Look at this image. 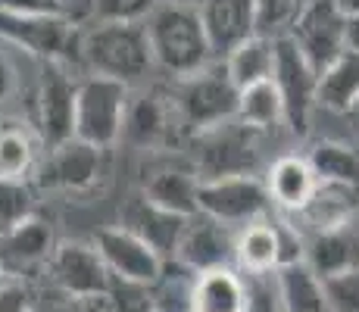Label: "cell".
I'll list each match as a JSON object with an SVG mask.
<instances>
[{
  "label": "cell",
  "instance_id": "1",
  "mask_svg": "<svg viewBox=\"0 0 359 312\" xmlns=\"http://www.w3.org/2000/svg\"><path fill=\"white\" fill-rule=\"evenodd\" d=\"M144 32H147L154 66L169 72L175 81L200 72L216 60L200 22L197 4L191 0H160L154 13L144 19Z\"/></svg>",
  "mask_w": 359,
  "mask_h": 312
},
{
  "label": "cell",
  "instance_id": "2",
  "mask_svg": "<svg viewBox=\"0 0 359 312\" xmlns=\"http://www.w3.org/2000/svg\"><path fill=\"white\" fill-rule=\"evenodd\" d=\"M79 57L91 75L135 88L154 69L144 22H94L79 41Z\"/></svg>",
  "mask_w": 359,
  "mask_h": 312
},
{
  "label": "cell",
  "instance_id": "3",
  "mask_svg": "<svg viewBox=\"0 0 359 312\" xmlns=\"http://www.w3.org/2000/svg\"><path fill=\"white\" fill-rule=\"evenodd\" d=\"M238 94L241 91L231 85L222 60H212L200 72L175 81L172 107H175L178 125H184L191 135H200V131L231 122L238 109Z\"/></svg>",
  "mask_w": 359,
  "mask_h": 312
},
{
  "label": "cell",
  "instance_id": "4",
  "mask_svg": "<svg viewBox=\"0 0 359 312\" xmlns=\"http://www.w3.org/2000/svg\"><path fill=\"white\" fill-rule=\"evenodd\" d=\"M131 100V88L119 81L85 75L75 88V125L72 137L85 141L97 150H109L122 141V125H126Z\"/></svg>",
  "mask_w": 359,
  "mask_h": 312
},
{
  "label": "cell",
  "instance_id": "5",
  "mask_svg": "<svg viewBox=\"0 0 359 312\" xmlns=\"http://www.w3.org/2000/svg\"><path fill=\"white\" fill-rule=\"evenodd\" d=\"M259 131H250L238 119L219 125V128L194 135V172L200 182L231 175H253L259 159Z\"/></svg>",
  "mask_w": 359,
  "mask_h": 312
},
{
  "label": "cell",
  "instance_id": "6",
  "mask_svg": "<svg viewBox=\"0 0 359 312\" xmlns=\"http://www.w3.org/2000/svg\"><path fill=\"white\" fill-rule=\"evenodd\" d=\"M107 150H97L85 141H66L60 147L44 150V159L38 163L34 184L44 191H60L69 197H88L97 191V184L107 175Z\"/></svg>",
  "mask_w": 359,
  "mask_h": 312
},
{
  "label": "cell",
  "instance_id": "7",
  "mask_svg": "<svg viewBox=\"0 0 359 312\" xmlns=\"http://www.w3.org/2000/svg\"><path fill=\"white\" fill-rule=\"evenodd\" d=\"M197 212L229 228H247L250 222H259L272 212V200L257 175L210 178L197 187Z\"/></svg>",
  "mask_w": 359,
  "mask_h": 312
},
{
  "label": "cell",
  "instance_id": "8",
  "mask_svg": "<svg viewBox=\"0 0 359 312\" xmlns=\"http://www.w3.org/2000/svg\"><path fill=\"white\" fill-rule=\"evenodd\" d=\"M44 272L57 294L72 297V300H94V297L113 294V278L94 240H57Z\"/></svg>",
  "mask_w": 359,
  "mask_h": 312
},
{
  "label": "cell",
  "instance_id": "9",
  "mask_svg": "<svg viewBox=\"0 0 359 312\" xmlns=\"http://www.w3.org/2000/svg\"><path fill=\"white\" fill-rule=\"evenodd\" d=\"M285 38L300 50L309 69L322 75L347 50V16H341V10L331 0H306L303 13Z\"/></svg>",
  "mask_w": 359,
  "mask_h": 312
},
{
  "label": "cell",
  "instance_id": "10",
  "mask_svg": "<svg viewBox=\"0 0 359 312\" xmlns=\"http://www.w3.org/2000/svg\"><path fill=\"white\" fill-rule=\"evenodd\" d=\"M0 41L22 47L41 62H66L79 57L81 34L69 16H10L0 13Z\"/></svg>",
  "mask_w": 359,
  "mask_h": 312
},
{
  "label": "cell",
  "instance_id": "11",
  "mask_svg": "<svg viewBox=\"0 0 359 312\" xmlns=\"http://www.w3.org/2000/svg\"><path fill=\"white\" fill-rule=\"evenodd\" d=\"M75 88L79 81L66 72L63 62H44L34 94V135L41 137L44 150L72 141L75 125Z\"/></svg>",
  "mask_w": 359,
  "mask_h": 312
},
{
  "label": "cell",
  "instance_id": "12",
  "mask_svg": "<svg viewBox=\"0 0 359 312\" xmlns=\"http://www.w3.org/2000/svg\"><path fill=\"white\" fill-rule=\"evenodd\" d=\"M316 81L319 75L309 69V62L300 57V50L287 38H275V69L272 85L285 107V125L294 135H306L309 119L316 109Z\"/></svg>",
  "mask_w": 359,
  "mask_h": 312
},
{
  "label": "cell",
  "instance_id": "13",
  "mask_svg": "<svg viewBox=\"0 0 359 312\" xmlns=\"http://www.w3.org/2000/svg\"><path fill=\"white\" fill-rule=\"evenodd\" d=\"M94 247H97L109 278L116 284H128V287H150L165 266L141 238H135L122 225L100 228Z\"/></svg>",
  "mask_w": 359,
  "mask_h": 312
},
{
  "label": "cell",
  "instance_id": "14",
  "mask_svg": "<svg viewBox=\"0 0 359 312\" xmlns=\"http://www.w3.org/2000/svg\"><path fill=\"white\" fill-rule=\"evenodd\" d=\"M234 240H238L234 228L197 212V216H191L188 225H184V234H182V240H178L175 259L172 262L184 266L194 275L212 272V269H231L234 266Z\"/></svg>",
  "mask_w": 359,
  "mask_h": 312
},
{
  "label": "cell",
  "instance_id": "15",
  "mask_svg": "<svg viewBox=\"0 0 359 312\" xmlns=\"http://www.w3.org/2000/svg\"><path fill=\"white\" fill-rule=\"evenodd\" d=\"M57 238H53L50 219L34 212L6 234H0V275L13 278H32L47 266Z\"/></svg>",
  "mask_w": 359,
  "mask_h": 312
},
{
  "label": "cell",
  "instance_id": "16",
  "mask_svg": "<svg viewBox=\"0 0 359 312\" xmlns=\"http://www.w3.org/2000/svg\"><path fill=\"white\" fill-rule=\"evenodd\" d=\"M119 225L135 234V238H141L163 262H172L188 219L175 216V212L163 210V206H156V203H150V200L137 191V194H131L126 200V206H122Z\"/></svg>",
  "mask_w": 359,
  "mask_h": 312
},
{
  "label": "cell",
  "instance_id": "17",
  "mask_svg": "<svg viewBox=\"0 0 359 312\" xmlns=\"http://www.w3.org/2000/svg\"><path fill=\"white\" fill-rule=\"evenodd\" d=\"M206 41L216 60L257 34V4L253 0H197Z\"/></svg>",
  "mask_w": 359,
  "mask_h": 312
},
{
  "label": "cell",
  "instance_id": "18",
  "mask_svg": "<svg viewBox=\"0 0 359 312\" xmlns=\"http://www.w3.org/2000/svg\"><path fill=\"white\" fill-rule=\"evenodd\" d=\"M175 107L169 97H163L160 91H147L137 94L128 100V113L126 125H122V141L135 144L141 150H163L172 141L175 131Z\"/></svg>",
  "mask_w": 359,
  "mask_h": 312
},
{
  "label": "cell",
  "instance_id": "19",
  "mask_svg": "<svg viewBox=\"0 0 359 312\" xmlns=\"http://www.w3.org/2000/svg\"><path fill=\"white\" fill-rule=\"evenodd\" d=\"M359 210V194L347 191V187H334V184H316L309 203L300 212L287 216L297 228L303 231V238L319 231H331V228H344L353 225V216Z\"/></svg>",
  "mask_w": 359,
  "mask_h": 312
},
{
  "label": "cell",
  "instance_id": "20",
  "mask_svg": "<svg viewBox=\"0 0 359 312\" xmlns=\"http://www.w3.org/2000/svg\"><path fill=\"white\" fill-rule=\"evenodd\" d=\"M303 262L319 281L334 278L341 272L359 266V234L353 225L331 228V231H319L306 238V256Z\"/></svg>",
  "mask_w": 359,
  "mask_h": 312
},
{
  "label": "cell",
  "instance_id": "21",
  "mask_svg": "<svg viewBox=\"0 0 359 312\" xmlns=\"http://www.w3.org/2000/svg\"><path fill=\"white\" fill-rule=\"evenodd\" d=\"M262 184H266V194L275 210L285 212V216H294L309 203L319 182H316L306 156H278L269 165V175Z\"/></svg>",
  "mask_w": 359,
  "mask_h": 312
},
{
  "label": "cell",
  "instance_id": "22",
  "mask_svg": "<svg viewBox=\"0 0 359 312\" xmlns=\"http://www.w3.org/2000/svg\"><path fill=\"white\" fill-rule=\"evenodd\" d=\"M197 187L200 178L191 169H182V165H165V169H156L144 178L141 194L150 200V203L163 206V210L175 212V216H197Z\"/></svg>",
  "mask_w": 359,
  "mask_h": 312
},
{
  "label": "cell",
  "instance_id": "23",
  "mask_svg": "<svg viewBox=\"0 0 359 312\" xmlns=\"http://www.w3.org/2000/svg\"><path fill=\"white\" fill-rule=\"evenodd\" d=\"M41 137L25 122H0V178L10 182H32L41 163Z\"/></svg>",
  "mask_w": 359,
  "mask_h": 312
},
{
  "label": "cell",
  "instance_id": "24",
  "mask_svg": "<svg viewBox=\"0 0 359 312\" xmlns=\"http://www.w3.org/2000/svg\"><path fill=\"white\" fill-rule=\"evenodd\" d=\"M306 163L319 184L347 187L359 194V150L337 137H322L309 147Z\"/></svg>",
  "mask_w": 359,
  "mask_h": 312
},
{
  "label": "cell",
  "instance_id": "25",
  "mask_svg": "<svg viewBox=\"0 0 359 312\" xmlns=\"http://www.w3.org/2000/svg\"><path fill=\"white\" fill-rule=\"evenodd\" d=\"M359 103V50H344L316 81V107L353 113Z\"/></svg>",
  "mask_w": 359,
  "mask_h": 312
},
{
  "label": "cell",
  "instance_id": "26",
  "mask_svg": "<svg viewBox=\"0 0 359 312\" xmlns=\"http://www.w3.org/2000/svg\"><path fill=\"white\" fill-rule=\"evenodd\" d=\"M244 275H238L234 269H212L194 278L191 312H244Z\"/></svg>",
  "mask_w": 359,
  "mask_h": 312
},
{
  "label": "cell",
  "instance_id": "27",
  "mask_svg": "<svg viewBox=\"0 0 359 312\" xmlns=\"http://www.w3.org/2000/svg\"><path fill=\"white\" fill-rule=\"evenodd\" d=\"M222 66L229 72L231 85L238 91L253 88L259 81H272V69H275V38L266 34H253L244 44H238L231 53L222 57Z\"/></svg>",
  "mask_w": 359,
  "mask_h": 312
},
{
  "label": "cell",
  "instance_id": "28",
  "mask_svg": "<svg viewBox=\"0 0 359 312\" xmlns=\"http://www.w3.org/2000/svg\"><path fill=\"white\" fill-rule=\"evenodd\" d=\"M269 216L259 222H250L247 228L238 231V240H234V266L244 275H266L278 269V250H275V231H272Z\"/></svg>",
  "mask_w": 359,
  "mask_h": 312
},
{
  "label": "cell",
  "instance_id": "29",
  "mask_svg": "<svg viewBox=\"0 0 359 312\" xmlns=\"http://www.w3.org/2000/svg\"><path fill=\"white\" fill-rule=\"evenodd\" d=\"M275 281H278V294H281L285 312H328L322 281L309 272L306 262H297V266H287V269H275Z\"/></svg>",
  "mask_w": 359,
  "mask_h": 312
},
{
  "label": "cell",
  "instance_id": "30",
  "mask_svg": "<svg viewBox=\"0 0 359 312\" xmlns=\"http://www.w3.org/2000/svg\"><path fill=\"white\" fill-rule=\"evenodd\" d=\"M234 119L241 125H247L250 131H259V135H266L275 125L285 122V107H281V97L275 91L272 81H259L253 88H244L238 94Z\"/></svg>",
  "mask_w": 359,
  "mask_h": 312
},
{
  "label": "cell",
  "instance_id": "31",
  "mask_svg": "<svg viewBox=\"0 0 359 312\" xmlns=\"http://www.w3.org/2000/svg\"><path fill=\"white\" fill-rule=\"evenodd\" d=\"M194 272H188L178 262H165L160 278L150 287H144L147 294L150 312H191V294H194Z\"/></svg>",
  "mask_w": 359,
  "mask_h": 312
},
{
  "label": "cell",
  "instance_id": "32",
  "mask_svg": "<svg viewBox=\"0 0 359 312\" xmlns=\"http://www.w3.org/2000/svg\"><path fill=\"white\" fill-rule=\"evenodd\" d=\"M38 212V197H34L32 182H10L0 178V234L16 228L19 222Z\"/></svg>",
  "mask_w": 359,
  "mask_h": 312
},
{
  "label": "cell",
  "instance_id": "33",
  "mask_svg": "<svg viewBox=\"0 0 359 312\" xmlns=\"http://www.w3.org/2000/svg\"><path fill=\"white\" fill-rule=\"evenodd\" d=\"M257 4V34L285 38L303 13L306 0H253Z\"/></svg>",
  "mask_w": 359,
  "mask_h": 312
},
{
  "label": "cell",
  "instance_id": "34",
  "mask_svg": "<svg viewBox=\"0 0 359 312\" xmlns=\"http://www.w3.org/2000/svg\"><path fill=\"white\" fill-rule=\"evenodd\" d=\"M275 231V250H278V269L297 266L306 256V238L287 216H269Z\"/></svg>",
  "mask_w": 359,
  "mask_h": 312
},
{
  "label": "cell",
  "instance_id": "35",
  "mask_svg": "<svg viewBox=\"0 0 359 312\" xmlns=\"http://www.w3.org/2000/svg\"><path fill=\"white\" fill-rule=\"evenodd\" d=\"M328 312H359V266L322 281Z\"/></svg>",
  "mask_w": 359,
  "mask_h": 312
},
{
  "label": "cell",
  "instance_id": "36",
  "mask_svg": "<svg viewBox=\"0 0 359 312\" xmlns=\"http://www.w3.org/2000/svg\"><path fill=\"white\" fill-rule=\"evenodd\" d=\"M244 290H247L244 312H285V306H281V294H278V281H275V272L244 275Z\"/></svg>",
  "mask_w": 359,
  "mask_h": 312
},
{
  "label": "cell",
  "instance_id": "37",
  "mask_svg": "<svg viewBox=\"0 0 359 312\" xmlns=\"http://www.w3.org/2000/svg\"><path fill=\"white\" fill-rule=\"evenodd\" d=\"M41 294L32 278H13L0 275V312H34Z\"/></svg>",
  "mask_w": 359,
  "mask_h": 312
},
{
  "label": "cell",
  "instance_id": "38",
  "mask_svg": "<svg viewBox=\"0 0 359 312\" xmlns=\"http://www.w3.org/2000/svg\"><path fill=\"white\" fill-rule=\"evenodd\" d=\"M160 0H94L97 22H144Z\"/></svg>",
  "mask_w": 359,
  "mask_h": 312
},
{
  "label": "cell",
  "instance_id": "39",
  "mask_svg": "<svg viewBox=\"0 0 359 312\" xmlns=\"http://www.w3.org/2000/svg\"><path fill=\"white\" fill-rule=\"evenodd\" d=\"M0 13H10V16H63L66 0H0Z\"/></svg>",
  "mask_w": 359,
  "mask_h": 312
},
{
  "label": "cell",
  "instance_id": "40",
  "mask_svg": "<svg viewBox=\"0 0 359 312\" xmlns=\"http://www.w3.org/2000/svg\"><path fill=\"white\" fill-rule=\"evenodd\" d=\"M34 312H116L113 297H94V300H72V297H63L53 303H38Z\"/></svg>",
  "mask_w": 359,
  "mask_h": 312
},
{
  "label": "cell",
  "instance_id": "41",
  "mask_svg": "<svg viewBox=\"0 0 359 312\" xmlns=\"http://www.w3.org/2000/svg\"><path fill=\"white\" fill-rule=\"evenodd\" d=\"M19 88V75H16V66L10 62L6 53H0V103L10 100Z\"/></svg>",
  "mask_w": 359,
  "mask_h": 312
},
{
  "label": "cell",
  "instance_id": "42",
  "mask_svg": "<svg viewBox=\"0 0 359 312\" xmlns=\"http://www.w3.org/2000/svg\"><path fill=\"white\" fill-rule=\"evenodd\" d=\"M347 47L350 50H359V16L347 19Z\"/></svg>",
  "mask_w": 359,
  "mask_h": 312
},
{
  "label": "cell",
  "instance_id": "43",
  "mask_svg": "<svg viewBox=\"0 0 359 312\" xmlns=\"http://www.w3.org/2000/svg\"><path fill=\"white\" fill-rule=\"evenodd\" d=\"M331 4L341 10V16H347V19L359 16V0H331Z\"/></svg>",
  "mask_w": 359,
  "mask_h": 312
},
{
  "label": "cell",
  "instance_id": "44",
  "mask_svg": "<svg viewBox=\"0 0 359 312\" xmlns=\"http://www.w3.org/2000/svg\"><path fill=\"white\" fill-rule=\"evenodd\" d=\"M353 116H356V119H359V103H356V109H353Z\"/></svg>",
  "mask_w": 359,
  "mask_h": 312
}]
</instances>
